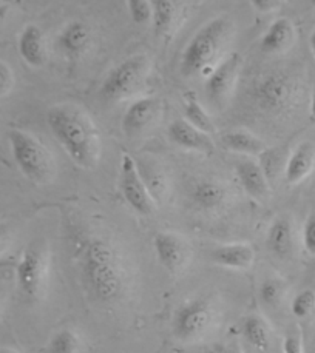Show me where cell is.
<instances>
[{
    "mask_svg": "<svg viewBox=\"0 0 315 353\" xmlns=\"http://www.w3.org/2000/svg\"><path fill=\"white\" fill-rule=\"evenodd\" d=\"M156 258L169 273H180L190 259V248L186 239L173 232H160L153 239Z\"/></svg>",
    "mask_w": 315,
    "mask_h": 353,
    "instance_id": "cell-11",
    "label": "cell"
},
{
    "mask_svg": "<svg viewBox=\"0 0 315 353\" xmlns=\"http://www.w3.org/2000/svg\"><path fill=\"white\" fill-rule=\"evenodd\" d=\"M251 5L258 12H262V14H266V12H272V11H275L277 8H280L281 2H275V0H255V2H251Z\"/></svg>",
    "mask_w": 315,
    "mask_h": 353,
    "instance_id": "cell-34",
    "label": "cell"
},
{
    "mask_svg": "<svg viewBox=\"0 0 315 353\" xmlns=\"http://www.w3.org/2000/svg\"><path fill=\"white\" fill-rule=\"evenodd\" d=\"M216 318L218 312L212 299L206 296L189 299L173 313L172 333L180 343H198L213 330Z\"/></svg>",
    "mask_w": 315,
    "mask_h": 353,
    "instance_id": "cell-6",
    "label": "cell"
},
{
    "mask_svg": "<svg viewBox=\"0 0 315 353\" xmlns=\"http://www.w3.org/2000/svg\"><path fill=\"white\" fill-rule=\"evenodd\" d=\"M315 310V292L305 289L294 296L291 303V312L295 318L305 319L311 316Z\"/></svg>",
    "mask_w": 315,
    "mask_h": 353,
    "instance_id": "cell-29",
    "label": "cell"
},
{
    "mask_svg": "<svg viewBox=\"0 0 315 353\" xmlns=\"http://www.w3.org/2000/svg\"><path fill=\"white\" fill-rule=\"evenodd\" d=\"M309 48H311V53H312V56L315 59V28L312 30L311 36H309Z\"/></svg>",
    "mask_w": 315,
    "mask_h": 353,
    "instance_id": "cell-37",
    "label": "cell"
},
{
    "mask_svg": "<svg viewBox=\"0 0 315 353\" xmlns=\"http://www.w3.org/2000/svg\"><path fill=\"white\" fill-rule=\"evenodd\" d=\"M10 14V5L8 3H0V28L3 27L6 17Z\"/></svg>",
    "mask_w": 315,
    "mask_h": 353,
    "instance_id": "cell-36",
    "label": "cell"
},
{
    "mask_svg": "<svg viewBox=\"0 0 315 353\" xmlns=\"http://www.w3.org/2000/svg\"><path fill=\"white\" fill-rule=\"evenodd\" d=\"M287 287L283 279L280 278H266L260 285V299L261 303L271 307V309H277L286 298Z\"/></svg>",
    "mask_w": 315,
    "mask_h": 353,
    "instance_id": "cell-27",
    "label": "cell"
},
{
    "mask_svg": "<svg viewBox=\"0 0 315 353\" xmlns=\"http://www.w3.org/2000/svg\"><path fill=\"white\" fill-rule=\"evenodd\" d=\"M0 353H19L17 350H15V349H0Z\"/></svg>",
    "mask_w": 315,
    "mask_h": 353,
    "instance_id": "cell-40",
    "label": "cell"
},
{
    "mask_svg": "<svg viewBox=\"0 0 315 353\" xmlns=\"http://www.w3.org/2000/svg\"><path fill=\"white\" fill-rule=\"evenodd\" d=\"M161 101L158 97H140L131 102L122 116V132L128 137L141 134L152 125L161 113Z\"/></svg>",
    "mask_w": 315,
    "mask_h": 353,
    "instance_id": "cell-12",
    "label": "cell"
},
{
    "mask_svg": "<svg viewBox=\"0 0 315 353\" xmlns=\"http://www.w3.org/2000/svg\"><path fill=\"white\" fill-rule=\"evenodd\" d=\"M81 273L90 295L102 304L117 303L128 289L127 261L105 238H91L84 244Z\"/></svg>",
    "mask_w": 315,
    "mask_h": 353,
    "instance_id": "cell-1",
    "label": "cell"
},
{
    "mask_svg": "<svg viewBox=\"0 0 315 353\" xmlns=\"http://www.w3.org/2000/svg\"><path fill=\"white\" fill-rule=\"evenodd\" d=\"M150 61L147 56L128 57L111 68L101 85V96L108 102L127 101L136 97L146 88L150 77Z\"/></svg>",
    "mask_w": 315,
    "mask_h": 353,
    "instance_id": "cell-4",
    "label": "cell"
},
{
    "mask_svg": "<svg viewBox=\"0 0 315 353\" xmlns=\"http://www.w3.org/2000/svg\"><path fill=\"white\" fill-rule=\"evenodd\" d=\"M283 353H305L301 338L298 335H287L283 341Z\"/></svg>",
    "mask_w": 315,
    "mask_h": 353,
    "instance_id": "cell-33",
    "label": "cell"
},
{
    "mask_svg": "<svg viewBox=\"0 0 315 353\" xmlns=\"http://www.w3.org/2000/svg\"><path fill=\"white\" fill-rule=\"evenodd\" d=\"M127 6H128L131 21H133L136 25H146L149 22H152V17H153L152 2H146V0H130Z\"/></svg>",
    "mask_w": 315,
    "mask_h": 353,
    "instance_id": "cell-30",
    "label": "cell"
},
{
    "mask_svg": "<svg viewBox=\"0 0 315 353\" xmlns=\"http://www.w3.org/2000/svg\"><path fill=\"white\" fill-rule=\"evenodd\" d=\"M210 259L225 269L249 270L255 261V252L252 245L245 243L222 244L210 252Z\"/></svg>",
    "mask_w": 315,
    "mask_h": 353,
    "instance_id": "cell-19",
    "label": "cell"
},
{
    "mask_svg": "<svg viewBox=\"0 0 315 353\" xmlns=\"http://www.w3.org/2000/svg\"><path fill=\"white\" fill-rule=\"evenodd\" d=\"M192 201L201 210L215 212L226 205L229 192L225 184L213 179L198 181L192 188Z\"/></svg>",
    "mask_w": 315,
    "mask_h": 353,
    "instance_id": "cell-22",
    "label": "cell"
},
{
    "mask_svg": "<svg viewBox=\"0 0 315 353\" xmlns=\"http://www.w3.org/2000/svg\"><path fill=\"white\" fill-rule=\"evenodd\" d=\"M81 338L71 329H61L51 336L48 343V353H79Z\"/></svg>",
    "mask_w": 315,
    "mask_h": 353,
    "instance_id": "cell-28",
    "label": "cell"
},
{
    "mask_svg": "<svg viewBox=\"0 0 315 353\" xmlns=\"http://www.w3.org/2000/svg\"><path fill=\"white\" fill-rule=\"evenodd\" d=\"M16 283L21 295L28 301H41L48 290L50 253L42 243L25 248L16 267Z\"/></svg>",
    "mask_w": 315,
    "mask_h": 353,
    "instance_id": "cell-7",
    "label": "cell"
},
{
    "mask_svg": "<svg viewBox=\"0 0 315 353\" xmlns=\"http://www.w3.org/2000/svg\"><path fill=\"white\" fill-rule=\"evenodd\" d=\"M295 37H297V31L291 19L280 17L274 21L262 34L260 48L266 54H283L292 48Z\"/></svg>",
    "mask_w": 315,
    "mask_h": 353,
    "instance_id": "cell-18",
    "label": "cell"
},
{
    "mask_svg": "<svg viewBox=\"0 0 315 353\" xmlns=\"http://www.w3.org/2000/svg\"><path fill=\"white\" fill-rule=\"evenodd\" d=\"M93 45V32L87 23L82 21L68 22L57 36V47L65 57L81 59L88 53Z\"/></svg>",
    "mask_w": 315,
    "mask_h": 353,
    "instance_id": "cell-13",
    "label": "cell"
},
{
    "mask_svg": "<svg viewBox=\"0 0 315 353\" xmlns=\"http://www.w3.org/2000/svg\"><path fill=\"white\" fill-rule=\"evenodd\" d=\"M242 339L251 345L254 350L266 352L272 344V329L265 318L252 313L245 318L241 324Z\"/></svg>",
    "mask_w": 315,
    "mask_h": 353,
    "instance_id": "cell-24",
    "label": "cell"
},
{
    "mask_svg": "<svg viewBox=\"0 0 315 353\" xmlns=\"http://www.w3.org/2000/svg\"><path fill=\"white\" fill-rule=\"evenodd\" d=\"M311 117L315 121V88L312 91V97H311Z\"/></svg>",
    "mask_w": 315,
    "mask_h": 353,
    "instance_id": "cell-38",
    "label": "cell"
},
{
    "mask_svg": "<svg viewBox=\"0 0 315 353\" xmlns=\"http://www.w3.org/2000/svg\"><path fill=\"white\" fill-rule=\"evenodd\" d=\"M232 36V23L226 17H216L195 32L182 51L180 70L186 77L204 74L212 70L225 53Z\"/></svg>",
    "mask_w": 315,
    "mask_h": 353,
    "instance_id": "cell-3",
    "label": "cell"
},
{
    "mask_svg": "<svg viewBox=\"0 0 315 353\" xmlns=\"http://www.w3.org/2000/svg\"><path fill=\"white\" fill-rule=\"evenodd\" d=\"M236 178H238L241 187L254 199L265 201L271 194L269 179L265 170L257 162L245 159L235 163Z\"/></svg>",
    "mask_w": 315,
    "mask_h": 353,
    "instance_id": "cell-17",
    "label": "cell"
},
{
    "mask_svg": "<svg viewBox=\"0 0 315 353\" xmlns=\"http://www.w3.org/2000/svg\"><path fill=\"white\" fill-rule=\"evenodd\" d=\"M297 81L285 71H271L254 83L252 97L258 108L269 114H283L298 101Z\"/></svg>",
    "mask_w": 315,
    "mask_h": 353,
    "instance_id": "cell-8",
    "label": "cell"
},
{
    "mask_svg": "<svg viewBox=\"0 0 315 353\" xmlns=\"http://www.w3.org/2000/svg\"><path fill=\"white\" fill-rule=\"evenodd\" d=\"M312 5H314V6H315V2H314V3H312Z\"/></svg>",
    "mask_w": 315,
    "mask_h": 353,
    "instance_id": "cell-41",
    "label": "cell"
},
{
    "mask_svg": "<svg viewBox=\"0 0 315 353\" xmlns=\"http://www.w3.org/2000/svg\"><path fill=\"white\" fill-rule=\"evenodd\" d=\"M303 247L305 250L315 258V213H311L309 216L306 218L305 225H303Z\"/></svg>",
    "mask_w": 315,
    "mask_h": 353,
    "instance_id": "cell-31",
    "label": "cell"
},
{
    "mask_svg": "<svg viewBox=\"0 0 315 353\" xmlns=\"http://www.w3.org/2000/svg\"><path fill=\"white\" fill-rule=\"evenodd\" d=\"M15 85V74L5 62H0V97L6 96Z\"/></svg>",
    "mask_w": 315,
    "mask_h": 353,
    "instance_id": "cell-32",
    "label": "cell"
},
{
    "mask_svg": "<svg viewBox=\"0 0 315 353\" xmlns=\"http://www.w3.org/2000/svg\"><path fill=\"white\" fill-rule=\"evenodd\" d=\"M152 25L155 34L160 37H172L184 22L187 3L175 2V0H158V2H152Z\"/></svg>",
    "mask_w": 315,
    "mask_h": 353,
    "instance_id": "cell-14",
    "label": "cell"
},
{
    "mask_svg": "<svg viewBox=\"0 0 315 353\" xmlns=\"http://www.w3.org/2000/svg\"><path fill=\"white\" fill-rule=\"evenodd\" d=\"M11 244V232L10 228L3 222H0V256L8 250V247Z\"/></svg>",
    "mask_w": 315,
    "mask_h": 353,
    "instance_id": "cell-35",
    "label": "cell"
},
{
    "mask_svg": "<svg viewBox=\"0 0 315 353\" xmlns=\"http://www.w3.org/2000/svg\"><path fill=\"white\" fill-rule=\"evenodd\" d=\"M222 353H242V352L240 349H236V347H227Z\"/></svg>",
    "mask_w": 315,
    "mask_h": 353,
    "instance_id": "cell-39",
    "label": "cell"
},
{
    "mask_svg": "<svg viewBox=\"0 0 315 353\" xmlns=\"http://www.w3.org/2000/svg\"><path fill=\"white\" fill-rule=\"evenodd\" d=\"M184 114H186V121L190 125L195 127L200 132L206 134H213L216 132L213 121L210 119L207 111L201 105L196 96L187 93L186 99H184Z\"/></svg>",
    "mask_w": 315,
    "mask_h": 353,
    "instance_id": "cell-26",
    "label": "cell"
},
{
    "mask_svg": "<svg viewBox=\"0 0 315 353\" xmlns=\"http://www.w3.org/2000/svg\"><path fill=\"white\" fill-rule=\"evenodd\" d=\"M241 67L242 57L238 53H233L210 71L206 81V94L215 103L221 105L231 97L238 83Z\"/></svg>",
    "mask_w": 315,
    "mask_h": 353,
    "instance_id": "cell-10",
    "label": "cell"
},
{
    "mask_svg": "<svg viewBox=\"0 0 315 353\" xmlns=\"http://www.w3.org/2000/svg\"><path fill=\"white\" fill-rule=\"evenodd\" d=\"M221 142L233 153L258 156L266 152V143L247 130H231L221 134Z\"/></svg>",
    "mask_w": 315,
    "mask_h": 353,
    "instance_id": "cell-25",
    "label": "cell"
},
{
    "mask_svg": "<svg viewBox=\"0 0 315 353\" xmlns=\"http://www.w3.org/2000/svg\"><path fill=\"white\" fill-rule=\"evenodd\" d=\"M12 158L17 167L30 181L45 184L55 174V161L44 143L22 130H12L8 134Z\"/></svg>",
    "mask_w": 315,
    "mask_h": 353,
    "instance_id": "cell-5",
    "label": "cell"
},
{
    "mask_svg": "<svg viewBox=\"0 0 315 353\" xmlns=\"http://www.w3.org/2000/svg\"><path fill=\"white\" fill-rule=\"evenodd\" d=\"M47 123L55 139L73 162L93 168L101 158V136L88 114L77 107L59 105L47 113Z\"/></svg>",
    "mask_w": 315,
    "mask_h": 353,
    "instance_id": "cell-2",
    "label": "cell"
},
{
    "mask_svg": "<svg viewBox=\"0 0 315 353\" xmlns=\"http://www.w3.org/2000/svg\"><path fill=\"white\" fill-rule=\"evenodd\" d=\"M315 170V145L312 142L298 143L289 156L285 167V182L287 185H298L306 181Z\"/></svg>",
    "mask_w": 315,
    "mask_h": 353,
    "instance_id": "cell-16",
    "label": "cell"
},
{
    "mask_svg": "<svg viewBox=\"0 0 315 353\" xmlns=\"http://www.w3.org/2000/svg\"><path fill=\"white\" fill-rule=\"evenodd\" d=\"M120 190L127 204L133 208L136 213L142 216H150L156 210V204L149 194L146 185L137 172L136 161L128 154L122 156L120 167Z\"/></svg>",
    "mask_w": 315,
    "mask_h": 353,
    "instance_id": "cell-9",
    "label": "cell"
},
{
    "mask_svg": "<svg viewBox=\"0 0 315 353\" xmlns=\"http://www.w3.org/2000/svg\"><path fill=\"white\" fill-rule=\"evenodd\" d=\"M266 244L278 259H289L295 252V228L289 218H277L269 227Z\"/></svg>",
    "mask_w": 315,
    "mask_h": 353,
    "instance_id": "cell-21",
    "label": "cell"
},
{
    "mask_svg": "<svg viewBox=\"0 0 315 353\" xmlns=\"http://www.w3.org/2000/svg\"><path fill=\"white\" fill-rule=\"evenodd\" d=\"M167 134L169 139L181 148L193 150V152L204 154H212L215 150L212 137L190 125L186 119H175L169 125Z\"/></svg>",
    "mask_w": 315,
    "mask_h": 353,
    "instance_id": "cell-15",
    "label": "cell"
},
{
    "mask_svg": "<svg viewBox=\"0 0 315 353\" xmlns=\"http://www.w3.org/2000/svg\"><path fill=\"white\" fill-rule=\"evenodd\" d=\"M136 167L141 174L144 185H146L149 194L152 196L155 204H162L169 198L170 193L167 174L162 172V168L156 162L149 159L136 161Z\"/></svg>",
    "mask_w": 315,
    "mask_h": 353,
    "instance_id": "cell-23",
    "label": "cell"
},
{
    "mask_svg": "<svg viewBox=\"0 0 315 353\" xmlns=\"http://www.w3.org/2000/svg\"><path fill=\"white\" fill-rule=\"evenodd\" d=\"M19 54L30 67L39 68L47 62V42H45L44 31L37 25H26L19 36L17 42Z\"/></svg>",
    "mask_w": 315,
    "mask_h": 353,
    "instance_id": "cell-20",
    "label": "cell"
}]
</instances>
